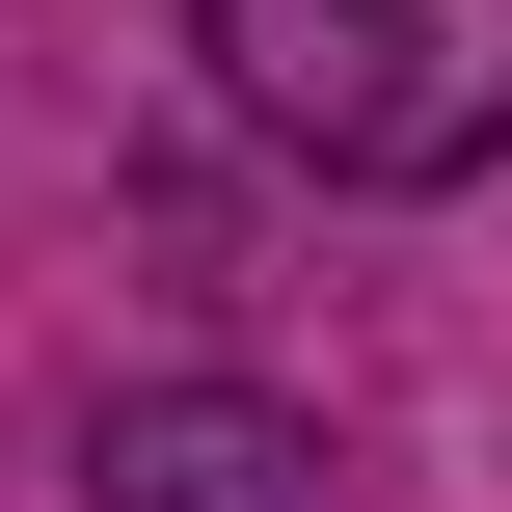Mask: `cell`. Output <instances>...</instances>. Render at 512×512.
<instances>
[{"instance_id":"obj_2","label":"cell","mask_w":512,"mask_h":512,"mask_svg":"<svg viewBox=\"0 0 512 512\" xmlns=\"http://www.w3.org/2000/svg\"><path fill=\"white\" fill-rule=\"evenodd\" d=\"M81 486H108V512H378L324 405H243V378H162V405H108V432H81Z\"/></svg>"},{"instance_id":"obj_1","label":"cell","mask_w":512,"mask_h":512,"mask_svg":"<svg viewBox=\"0 0 512 512\" xmlns=\"http://www.w3.org/2000/svg\"><path fill=\"white\" fill-rule=\"evenodd\" d=\"M243 135H297L324 189H459L512 162V0H189Z\"/></svg>"}]
</instances>
